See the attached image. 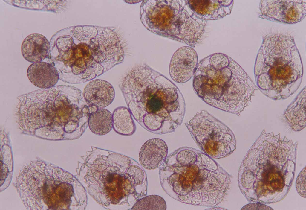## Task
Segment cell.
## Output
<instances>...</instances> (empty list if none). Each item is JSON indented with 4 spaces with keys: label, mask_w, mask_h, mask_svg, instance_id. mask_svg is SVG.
Returning a JSON list of instances; mask_svg holds the SVG:
<instances>
[{
    "label": "cell",
    "mask_w": 306,
    "mask_h": 210,
    "mask_svg": "<svg viewBox=\"0 0 306 210\" xmlns=\"http://www.w3.org/2000/svg\"><path fill=\"white\" fill-rule=\"evenodd\" d=\"M121 89L131 115L148 131L170 133L182 123L186 104L181 93L169 79L147 66L129 71Z\"/></svg>",
    "instance_id": "cell-1"
},
{
    "label": "cell",
    "mask_w": 306,
    "mask_h": 210,
    "mask_svg": "<svg viewBox=\"0 0 306 210\" xmlns=\"http://www.w3.org/2000/svg\"><path fill=\"white\" fill-rule=\"evenodd\" d=\"M160 176L173 198L194 206L214 207L227 194L231 183L228 173L215 161L195 149L180 148L164 162ZM164 179H162L161 180Z\"/></svg>",
    "instance_id": "cell-2"
},
{
    "label": "cell",
    "mask_w": 306,
    "mask_h": 210,
    "mask_svg": "<svg viewBox=\"0 0 306 210\" xmlns=\"http://www.w3.org/2000/svg\"><path fill=\"white\" fill-rule=\"evenodd\" d=\"M287 143L255 142L240 166V189L249 202L270 204L281 201L292 184L294 156Z\"/></svg>",
    "instance_id": "cell-3"
},
{
    "label": "cell",
    "mask_w": 306,
    "mask_h": 210,
    "mask_svg": "<svg viewBox=\"0 0 306 210\" xmlns=\"http://www.w3.org/2000/svg\"><path fill=\"white\" fill-rule=\"evenodd\" d=\"M192 86L196 95L206 104L237 115L247 106L256 89L236 61L218 53L199 62Z\"/></svg>",
    "instance_id": "cell-4"
},
{
    "label": "cell",
    "mask_w": 306,
    "mask_h": 210,
    "mask_svg": "<svg viewBox=\"0 0 306 210\" xmlns=\"http://www.w3.org/2000/svg\"><path fill=\"white\" fill-rule=\"evenodd\" d=\"M254 74L259 89L270 98H285L295 92L302 81L303 67L294 38L281 33L266 35L257 54Z\"/></svg>",
    "instance_id": "cell-5"
},
{
    "label": "cell",
    "mask_w": 306,
    "mask_h": 210,
    "mask_svg": "<svg viewBox=\"0 0 306 210\" xmlns=\"http://www.w3.org/2000/svg\"><path fill=\"white\" fill-rule=\"evenodd\" d=\"M19 107V121L26 131L48 138H59L61 127L77 120L80 103L71 86H54L23 96Z\"/></svg>",
    "instance_id": "cell-6"
},
{
    "label": "cell",
    "mask_w": 306,
    "mask_h": 210,
    "mask_svg": "<svg viewBox=\"0 0 306 210\" xmlns=\"http://www.w3.org/2000/svg\"><path fill=\"white\" fill-rule=\"evenodd\" d=\"M73 35L80 42L75 43L69 36L62 38V60L69 68L66 80L83 83L102 74L117 65L116 55L104 37L92 26L83 27Z\"/></svg>",
    "instance_id": "cell-7"
},
{
    "label": "cell",
    "mask_w": 306,
    "mask_h": 210,
    "mask_svg": "<svg viewBox=\"0 0 306 210\" xmlns=\"http://www.w3.org/2000/svg\"><path fill=\"white\" fill-rule=\"evenodd\" d=\"M72 180L71 175L62 169L36 162L23 169L16 186L29 209H67L74 194Z\"/></svg>",
    "instance_id": "cell-8"
},
{
    "label": "cell",
    "mask_w": 306,
    "mask_h": 210,
    "mask_svg": "<svg viewBox=\"0 0 306 210\" xmlns=\"http://www.w3.org/2000/svg\"><path fill=\"white\" fill-rule=\"evenodd\" d=\"M185 125L199 147L212 158L225 157L236 149L232 130L206 110L197 113Z\"/></svg>",
    "instance_id": "cell-9"
},
{
    "label": "cell",
    "mask_w": 306,
    "mask_h": 210,
    "mask_svg": "<svg viewBox=\"0 0 306 210\" xmlns=\"http://www.w3.org/2000/svg\"><path fill=\"white\" fill-rule=\"evenodd\" d=\"M141 6L140 17L151 31L179 39L180 31L189 15L175 1H145Z\"/></svg>",
    "instance_id": "cell-10"
},
{
    "label": "cell",
    "mask_w": 306,
    "mask_h": 210,
    "mask_svg": "<svg viewBox=\"0 0 306 210\" xmlns=\"http://www.w3.org/2000/svg\"><path fill=\"white\" fill-rule=\"evenodd\" d=\"M259 9L260 18L293 24L305 17L306 0H261Z\"/></svg>",
    "instance_id": "cell-11"
},
{
    "label": "cell",
    "mask_w": 306,
    "mask_h": 210,
    "mask_svg": "<svg viewBox=\"0 0 306 210\" xmlns=\"http://www.w3.org/2000/svg\"><path fill=\"white\" fill-rule=\"evenodd\" d=\"M198 62L197 54L189 46H183L177 50L171 59L169 67L170 76L174 81L183 83L194 76Z\"/></svg>",
    "instance_id": "cell-12"
},
{
    "label": "cell",
    "mask_w": 306,
    "mask_h": 210,
    "mask_svg": "<svg viewBox=\"0 0 306 210\" xmlns=\"http://www.w3.org/2000/svg\"><path fill=\"white\" fill-rule=\"evenodd\" d=\"M83 96L89 106L103 108L110 104L115 96L113 86L108 82L101 79L93 80L85 87Z\"/></svg>",
    "instance_id": "cell-13"
},
{
    "label": "cell",
    "mask_w": 306,
    "mask_h": 210,
    "mask_svg": "<svg viewBox=\"0 0 306 210\" xmlns=\"http://www.w3.org/2000/svg\"><path fill=\"white\" fill-rule=\"evenodd\" d=\"M168 153L167 145L164 140L159 138H152L141 147L139 155V162L145 168L154 170L164 162Z\"/></svg>",
    "instance_id": "cell-14"
},
{
    "label": "cell",
    "mask_w": 306,
    "mask_h": 210,
    "mask_svg": "<svg viewBox=\"0 0 306 210\" xmlns=\"http://www.w3.org/2000/svg\"><path fill=\"white\" fill-rule=\"evenodd\" d=\"M50 51V44L46 38L39 33H33L26 37L22 42L21 52L27 61L35 63L47 58Z\"/></svg>",
    "instance_id": "cell-15"
},
{
    "label": "cell",
    "mask_w": 306,
    "mask_h": 210,
    "mask_svg": "<svg viewBox=\"0 0 306 210\" xmlns=\"http://www.w3.org/2000/svg\"><path fill=\"white\" fill-rule=\"evenodd\" d=\"M27 74L30 81L42 89L54 86L59 78L58 72L53 65L44 62L33 63L28 67Z\"/></svg>",
    "instance_id": "cell-16"
},
{
    "label": "cell",
    "mask_w": 306,
    "mask_h": 210,
    "mask_svg": "<svg viewBox=\"0 0 306 210\" xmlns=\"http://www.w3.org/2000/svg\"><path fill=\"white\" fill-rule=\"evenodd\" d=\"M232 1L190 0L189 5L197 14L209 19L223 17L230 11Z\"/></svg>",
    "instance_id": "cell-17"
},
{
    "label": "cell",
    "mask_w": 306,
    "mask_h": 210,
    "mask_svg": "<svg viewBox=\"0 0 306 210\" xmlns=\"http://www.w3.org/2000/svg\"><path fill=\"white\" fill-rule=\"evenodd\" d=\"M306 87L302 90L285 112V115L295 130H299L306 125Z\"/></svg>",
    "instance_id": "cell-18"
},
{
    "label": "cell",
    "mask_w": 306,
    "mask_h": 210,
    "mask_svg": "<svg viewBox=\"0 0 306 210\" xmlns=\"http://www.w3.org/2000/svg\"><path fill=\"white\" fill-rule=\"evenodd\" d=\"M88 124L94 133L100 136L105 135L113 127L112 114L107 109H98L89 114Z\"/></svg>",
    "instance_id": "cell-19"
},
{
    "label": "cell",
    "mask_w": 306,
    "mask_h": 210,
    "mask_svg": "<svg viewBox=\"0 0 306 210\" xmlns=\"http://www.w3.org/2000/svg\"><path fill=\"white\" fill-rule=\"evenodd\" d=\"M113 127L117 133L128 136L135 132L136 127L129 109L124 106L116 108L112 114Z\"/></svg>",
    "instance_id": "cell-20"
},
{
    "label": "cell",
    "mask_w": 306,
    "mask_h": 210,
    "mask_svg": "<svg viewBox=\"0 0 306 210\" xmlns=\"http://www.w3.org/2000/svg\"><path fill=\"white\" fill-rule=\"evenodd\" d=\"M166 209L165 200L160 196L151 195L146 196L137 201L132 210H162Z\"/></svg>",
    "instance_id": "cell-21"
},
{
    "label": "cell",
    "mask_w": 306,
    "mask_h": 210,
    "mask_svg": "<svg viewBox=\"0 0 306 210\" xmlns=\"http://www.w3.org/2000/svg\"><path fill=\"white\" fill-rule=\"evenodd\" d=\"M306 167L301 171L297 178L296 186L298 193L306 198Z\"/></svg>",
    "instance_id": "cell-22"
},
{
    "label": "cell",
    "mask_w": 306,
    "mask_h": 210,
    "mask_svg": "<svg viewBox=\"0 0 306 210\" xmlns=\"http://www.w3.org/2000/svg\"><path fill=\"white\" fill-rule=\"evenodd\" d=\"M241 209L246 210H272L269 206L260 203H252L243 206Z\"/></svg>",
    "instance_id": "cell-23"
}]
</instances>
